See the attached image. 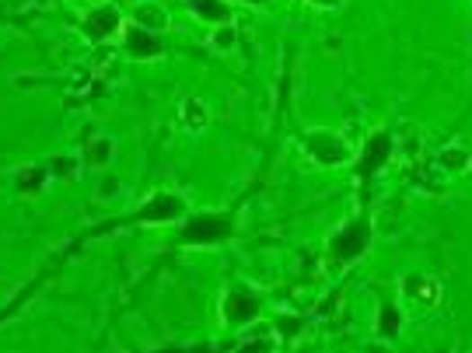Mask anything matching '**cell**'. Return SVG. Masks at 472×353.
Listing matches in <instances>:
<instances>
[{"instance_id":"obj_1","label":"cell","mask_w":472,"mask_h":353,"mask_svg":"<svg viewBox=\"0 0 472 353\" xmlns=\"http://www.w3.org/2000/svg\"><path fill=\"white\" fill-rule=\"evenodd\" d=\"M368 245H371V221L368 217H353L329 238V256L343 266V262H353L357 256H364Z\"/></svg>"},{"instance_id":"obj_2","label":"cell","mask_w":472,"mask_h":353,"mask_svg":"<svg viewBox=\"0 0 472 353\" xmlns=\"http://www.w3.org/2000/svg\"><path fill=\"white\" fill-rule=\"evenodd\" d=\"M305 151H308L318 164H325V168H336V164H346V161L353 158L350 144H346L343 137L329 133V129H312V133H305Z\"/></svg>"},{"instance_id":"obj_3","label":"cell","mask_w":472,"mask_h":353,"mask_svg":"<svg viewBox=\"0 0 472 353\" xmlns=\"http://www.w3.org/2000/svg\"><path fill=\"white\" fill-rule=\"evenodd\" d=\"M227 234H231V217H220V214H196L183 227L186 245H214V242H224Z\"/></svg>"},{"instance_id":"obj_4","label":"cell","mask_w":472,"mask_h":353,"mask_svg":"<svg viewBox=\"0 0 472 353\" xmlns=\"http://www.w3.org/2000/svg\"><path fill=\"white\" fill-rule=\"evenodd\" d=\"M186 214V199L175 193H155L144 207H140V221L147 225H165V221H179Z\"/></svg>"},{"instance_id":"obj_5","label":"cell","mask_w":472,"mask_h":353,"mask_svg":"<svg viewBox=\"0 0 472 353\" xmlns=\"http://www.w3.org/2000/svg\"><path fill=\"white\" fill-rule=\"evenodd\" d=\"M81 32L88 35L92 42H105V39H116L123 32V18L116 7H94L92 14L81 22Z\"/></svg>"},{"instance_id":"obj_6","label":"cell","mask_w":472,"mask_h":353,"mask_svg":"<svg viewBox=\"0 0 472 353\" xmlns=\"http://www.w3.org/2000/svg\"><path fill=\"white\" fill-rule=\"evenodd\" d=\"M123 46L133 60H157L165 53V42L155 32L140 29V25H126L123 29Z\"/></svg>"},{"instance_id":"obj_7","label":"cell","mask_w":472,"mask_h":353,"mask_svg":"<svg viewBox=\"0 0 472 353\" xmlns=\"http://www.w3.org/2000/svg\"><path fill=\"white\" fill-rule=\"evenodd\" d=\"M220 312H224V319L231 322V325H238V322H252L255 315H259V297L249 294V290H227Z\"/></svg>"},{"instance_id":"obj_8","label":"cell","mask_w":472,"mask_h":353,"mask_svg":"<svg viewBox=\"0 0 472 353\" xmlns=\"http://www.w3.org/2000/svg\"><path fill=\"white\" fill-rule=\"evenodd\" d=\"M392 137L388 133H375L368 144H364V151H361V175L368 179V175H375L381 164H388V158H392Z\"/></svg>"},{"instance_id":"obj_9","label":"cell","mask_w":472,"mask_h":353,"mask_svg":"<svg viewBox=\"0 0 472 353\" xmlns=\"http://www.w3.org/2000/svg\"><path fill=\"white\" fill-rule=\"evenodd\" d=\"M133 25L147 29V32H161V29H168V14L157 7L155 0H144V4H137V11H133Z\"/></svg>"},{"instance_id":"obj_10","label":"cell","mask_w":472,"mask_h":353,"mask_svg":"<svg viewBox=\"0 0 472 353\" xmlns=\"http://www.w3.org/2000/svg\"><path fill=\"white\" fill-rule=\"evenodd\" d=\"M403 290H406L409 301H438V284L427 280V277H420V273H409L406 280H403Z\"/></svg>"},{"instance_id":"obj_11","label":"cell","mask_w":472,"mask_h":353,"mask_svg":"<svg viewBox=\"0 0 472 353\" xmlns=\"http://www.w3.org/2000/svg\"><path fill=\"white\" fill-rule=\"evenodd\" d=\"M179 119H183L186 129H203L210 123V112H207V105H203L200 98H186L183 109H179Z\"/></svg>"},{"instance_id":"obj_12","label":"cell","mask_w":472,"mask_h":353,"mask_svg":"<svg viewBox=\"0 0 472 353\" xmlns=\"http://www.w3.org/2000/svg\"><path fill=\"white\" fill-rule=\"evenodd\" d=\"M192 4V11L203 18V22H224L227 25V18H231V11H227V4L224 0H189Z\"/></svg>"},{"instance_id":"obj_13","label":"cell","mask_w":472,"mask_h":353,"mask_svg":"<svg viewBox=\"0 0 472 353\" xmlns=\"http://www.w3.org/2000/svg\"><path fill=\"white\" fill-rule=\"evenodd\" d=\"M235 353H277V340H273L266 329H255V336L242 340V343L235 347Z\"/></svg>"},{"instance_id":"obj_14","label":"cell","mask_w":472,"mask_h":353,"mask_svg":"<svg viewBox=\"0 0 472 353\" xmlns=\"http://www.w3.org/2000/svg\"><path fill=\"white\" fill-rule=\"evenodd\" d=\"M438 164L444 172H466V168H472V154L466 147H448L438 158Z\"/></svg>"},{"instance_id":"obj_15","label":"cell","mask_w":472,"mask_h":353,"mask_svg":"<svg viewBox=\"0 0 472 353\" xmlns=\"http://www.w3.org/2000/svg\"><path fill=\"white\" fill-rule=\"evenodd\" d=\"M109 158H112V140H109V137L92 140V147H88V161H92V164H105Z\"/></svg>"},{"instance_id":"obj_16","label":"cell","mask_w":472,"mask_h":353,"mask_svg":"<svg viewBox=\"0 0 472 353\" xmlns=\"http://www.w3.org/2000/svg\"><path fill=\"white\" fill-rule=\"evenodd\" d=\"M378 332H381V336H396V332H399V312H396V308H385V312H381Z\"/></svg>"},{"instance_id":"obj_17","label":"cell","mask_w":472,"mask_h":353,"mask_svg":"<svg viewBox=\"0 0 472 353\" xmlns=\"http://www.w3.org/2000/svg\"><path fill=\"white\" fill-rule=\"evenodd\" d=\"M214 46L224 49V53H227V49H235V29H231V25L218 29V32H214Z\"/></svg>"},{"instance_id":"obj_18","label":"cell","mask_w":472,"mask_h":353,"mask_svg":"<svg viewBox=\"0 0 472 353\" xmlns=\"http://www.w3.org/2000/svg\"><path fill=\"white\" fill-rule=\"evenodd\" d=\"M281 329L283 336H294V332L301 329V322H294V315H281Z\"/></svg>"},{"instance_id":"obj_19","label":"cell","mask_w":472,"mask_h":353,"mask_svg":"<svg viewBox=\"0 0 472 353\" xmlns=\"http://www.w3.org/2000/svg\"><path fill=\"white\" fill-rule=\"evenodd\" d=\"M308 4H315V7H325V11H333V7H340L343 0H308Z\"/></svg>"},{"instance_id":"obj_20","label":"cell","mask_w":472,"mask_h":353,"mask_svg":"<svg viewBox=\"0 0 472 353\" xmlns=\"http://www.w3.org/2000/svg\"><path fill=\"white\" fill-rule=\"evenodd\" d=\"M249 4H266V0H249Z\"/></svg>"}]
</instances>
